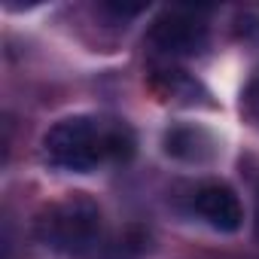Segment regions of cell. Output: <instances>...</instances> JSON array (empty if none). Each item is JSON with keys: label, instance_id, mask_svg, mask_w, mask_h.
Wrapping results in <instances>:
<instances>
[{"label": "cell", "instance_id": "1", "mask_svg": "<svg viewBox=\"0 0 259 259\" xmlns=\"http://www.w3.org/2000/svg\"><path fill=\"white\" fill-rule=\"evenodd\" d=\"M43 156L52 168L89 174L104 165H119V162L132 159L135 156V132L122 119L76 113V116L58 119L46 132Z\"/></svg>", "mask_w": 259, "mask_h": 259}, {"label": "cell", "instance_id": "2", "mask_svg": "<svg viewBox=\"0 0 259 259\" xmlns=\"http://www.w3.org/2000/svg\"><path fill=\"white\" fill-rule=\"evenodd\" d=\"M37 238L64 256H92L107 247V226L101 207L85 195H70L49 204L37 223Z\"/></svg>", "mask_w": 259, "mask_h": 259}, {"label": "cell", "instance_id": "3", "mask_svg": "<svg viewBox=\"0 0 259 259\" xmlns=\"http://www.w3.org/2000/svg\"><path fill=\"white\" fill-rule=\"evenodd\" d=\"M150 43L168 58H192L207 46V16L192 7H168L150 25Z\"/></svg>", "mask_w": 259, "mask_h": 259}, {"label": "cell", "instance_id": "4", "mask_svg": "<svg viewBox=\"0 0 259 259\" xmlns=\"http://www.w3.org/2000/svg\"><path fill=\"white\" fill-rule=\"evenodd\" d=\"M192 210L217 232H238L244 223L241 198L226 183H201L192 192Z\"/></svg>", "mask_w": 259, "mask_h": 259}, {"label": "cell", "instance_id": "5", "mask_svg": "<svg viewBox=\"0 0 259 259\" xmlns=\"http://www.w3.org/2000/svg\"><path fill=\"white\" fill-rule=\"evenodd\" d=\"M165 150H168V156L183 159V162H204V159L213 156V141L204 128L180 125V128H171L168 132Z\"/></svg>", "mask_w": 259, "mask_h": 259}, {"label": "cell", "instance_id": "6", "mask_svg": "<svg viewBox=\"0 0 259 259\" xmlns=\"http://www.w3.org/2000/svg\"><path fill=\"white\" fill-rule=\"evenodd\" d=\"M244 107H247V113H250L253 119H259V70L253 73V79H250L247 89H244Z\"/></svg>", "mask_w": 259, "mask_h": 259}, {"label": "cell", "instance_id": "7", "mask_svg": "<svg viewBox=\"0 0 259 259\" xmlns=\"http://www.w3.org/2000/svg\"><path fill=\"white\" fill-rule=\"evenodd\" d=\"M253 229H256V238H259V189H256V217H253Z\"/></svg>", "mask_w": 259, "mask_h": 259}]
</instances>
